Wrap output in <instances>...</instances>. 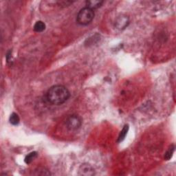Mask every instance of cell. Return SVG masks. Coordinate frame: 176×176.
I'll list each match as a JSON object with an SVG mask.
<instances>
[{"label":"cell","instance_id":"6da1fadb","mask_svg":"<svg viewBox=\"0 0 176 176\" xmlns=\"http://www.w3.org/2000/svg\"><path fill=\"white\" fill-rule=\"evenodd\" d=\"M70 93L65 86L54 85L48 89L46 93V98L49 103L54 105H60L69 99Z\"/></svg>","mask_w":176,"mask_h":176},{"label":"cell","instance_id":"7a4b0ae2","mask_svg":"<svg viewBox=\"0 0 176 176\" xmlns=\"http://www.w3.org/2000/svg\"><path fill=\"white\" fill-rule=\"evenodd\" d=\"M94 11L88 7L80 10L76 17V22L81 26H88L93 21L94 18Z\"/></svg>","mask_w":176,"mask_h":176},{"label":"cell","instance_id":"3957f363","mask_svg":"<svg viewBox=\"0 0 176 176\" xmlns=\"http://www.w3.org/2000/svg\"><path fill=\"white\" fill-rule=\"evenodd\" d=\"M65 124L67 129L70 131H76L81 127L82 125V119L81 117L76 114L70 115L67 117Z\"/></svg>","mask_w":176,"mask_h":176},{"label":"cell","instance_id":"277c9868","mask_svg":"<svg viewBox=\"0 0 176 176\" xmlns=\"http://www.w3.org/2000/svg\"><path fill=\"white\" fill-rule=\"evenodd\" d=\"M79 174L80 175L90 176L95 174V171L92 166L88 163H84L81 165L79 169Z\"/></svg>","mask_w":176,"mask_h":176},{"label":"cell","instance_id":"5b68a950","mask_svg":"<svg viewBox=\"0 0 176 176\" xmlns=\"http://www.w3.org/2000/svg\"><path fill=\"white\" fill-rule=\"evenodd\" d=\"M129 24V17L125 16V15H122V16H120L119 17L117 18L115 23V26L116 27V28H118L119 30H123L125 29L126 27H127Z\"/></svg>","mask_w":176,"mask_h":176},{"label":"cell","instance_id":"8992f818","mask_svg":"<svg viewBox=\"0 0 176 176\" xmlns=\"http://www.w3.org/2000/svg\"><path fill=\"white\" fill-rule=\"evenodd\" d=\"M104 3L103 1H100V0H89L85 2L86 7L92 9V10H96L100 8Z\"/></svg>","mask_w":176,"mask_h":176},{"label":"cell","instance_id":"52a82bcc","mask_svg":"<svg viewBox=\"0 0 176 176\" xmlns=\"http://www.w3.org/2000/svg\"><path fill=\"white\" fill-rule=\"evenodd\" d=\"M45 28V24L41 21H36L35 26H34V30L36 32H41L44 31Z\"/></svg>","mask_w":176,"mask_h":176},{"label":"cell","instance_id":"ba28073f","mask_svg":"<svg viewBox=\"0 0 176 176\" xmlns=\"http://www.w3.org/2000/svg\"><path fill=\"white\" fill-rule=\"evenodd\" d=\"M129 130V126L128 125H125L124 127L122 129V131H120V134H119V136L118 138V143H120V142H122L124 140V139L125 138L127 134V132Z\"/></svg>","mask_w":176,"mask_h":176},{"label":"cell","instance_id":"9c48e42d","mask_svg":"<svg viewBox=\"0 0 176 176\" xmlns=\"http://www.w3.org/2000/svg\"><path fill=\"white\" fill-rule=\"evenodd\" d=\"M10 122L13 125H17L19 123L20 119L18 114L16 113H13L10 116Z\"/></svg>","mask_w":176,"mask_h":176},{"label":"cell","instance_id":"30bf717a","mask_svg":"<svg viewBox=\"0 0 176 176\" xmlns=\"http://www.w3.org/2000/svg\"><path fill=\"white\" fill-rule=\"evenodd\" d=\"M36 156H37V153L35 152V151L30 153L28 155H27L26 157H25V162L27 164V165L30 164L36 158Z\"/></svg>","mask_w":176,"mask_h":176},{"label":"cell","instance_id":"8fae6325","mask_svg":"<svg viewBox=\"0 0 176 176\" xmlns=\"http://www.w3.org/2000/svg\"><path fill=\"white\" fill-rule=\"evenodd\" d=\"M175 151V146L174 144H172L171 147L169 148V149L165 154V159L166 160H169L173 156V154H174Z\"/></svg>","mask_w":176,"mask_h":176},{"label":"cell","instance_id":"7c38bea8","mask_svg":"<svg viewBox=\"0 0 176 176\" xmlns=\"http://www.w3.org/2000/svg\"><path fill=\"white\" fill-rule=\"evenodd\" d=\"M35 172L33 174L35 175H49L51 174L48 170L45 169V168H39L35 170Z\"/></svg>","mask_w":176,"mask_h":176}]
</instances>
